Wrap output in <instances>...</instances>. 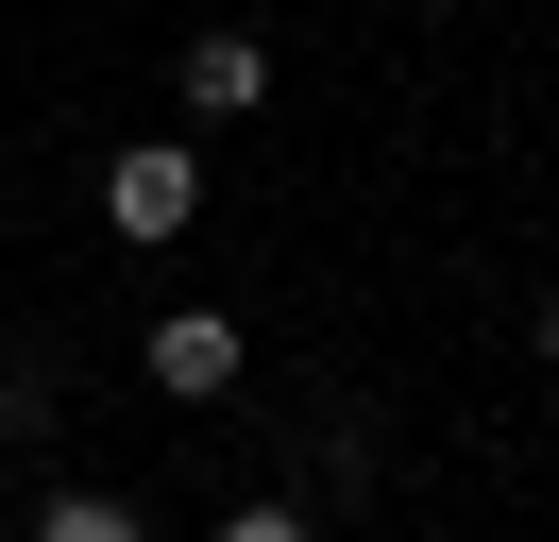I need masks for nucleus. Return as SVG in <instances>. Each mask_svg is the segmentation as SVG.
<instances>
[{"instance_id": "1", "label": "nucleus", "mask_w": 559, "mask_h": 542, "mask_svg": "<svg viewBox=\"0 0 559 542\" xmlns=\"http://www.w3.org/2000/svg\"><path fill=\"white\" fill-rule=\"evenodd\" d=\"M103 221L136 237V255H170V237L204 221V153H187V136H153V153H119V169H103Z\"/></svg>"}, {"instance_id": "2", "label": "nucleus", "mask_w": 559, "mask_h": 542, "mask_svg": "<svg viewBox=\"0 0 559 542\" xmlns=\"http://www.w3.org/2000/svg\"><path fill=\"white\" fill-rule=\"evenodd\" d=\"M153 390H170V406L238 390V322H221V305H170V322H153Z\"/></svg>"}, {"instance_id": "3", "label": "nucleus", "mask_w": 559, "mask_h": 542, "mask_svg": "<svg viewBox=\"0 0 559 542\" xmlns=\"http://www.w3.org/2000/svg\"><path fill=\"white\" fill-rule=\"evenodd\" d=\"M272 102V51L254 34H187V119H254Z\"/></svg>"}, {"instance_id": "4", "label": "nucleus", "mask_w": 559, "mask_h": 542, "mask_svg": "<svg viewBox=\"0 0 559 542\" xmlns=\"http://www.w3.org/2000/svg\"><path fill=\"white\" fill-rule=\"evenodd\" d=\"M35 542H153V526H136L119 492H51V508H35Z\"/></svg>"}, {"instance_id": "5", "label": "nucleus", "mask_w": 559, "mask_h": 542, "mask_svg": "<svg viewBox=\"0 0 559 542\" xmlns=\"http://www.w3.org/2000/svg\"><path fill=\"white\" fill-rule=\"evenodd\" d=\"M35 406H51V373H35V356H0V440H35Z\"/></svg>"}, {"instance_id": "6", "label": "nucleus", "mask_w": 559, "mask_h": 542, "mask_svg": "<svg viewBox=\"0 0 559 542\" xmlns=\"http://www.w3.org/2000/svg\"><path fill=\"white\" fill-rule=\"evenodd\" d=\"M221 542H306V508H221Z\"/></svg>"}, {"instance_id": "7", "label": "nucleus", "mask_w": 559, "mask_h": 542, "mask_svg": "<svg viewBox=\"0 0 559 542\" xmlns=\"http://www.w3.org/2000/svg\"><path fill=\"white\" fill-rule=\"evenodd\" d=\"M543 356H559V305H543Z\"/></svg>"}]
</instances>
